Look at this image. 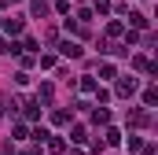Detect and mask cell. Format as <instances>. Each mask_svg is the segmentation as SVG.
I'll use <instances>...</instances> for the list:
<instances>
[{
    "mask_svg": "<svg viewBox=\"0 0 158 155\" xmlns=\"http://www.w3.org/2000/svg\"><path fill=\"white\" fill-rule=\"evenodd\" d=\"M136 92V78H121L118 81V96H132Z\"/></svg>",
    "mask_w": 158,
    "mask_h": 155,
    "instance_id": "1",
    "label": "cell"
},
{
    "mask_svg": "<svg viewBox=\"0 0 158 155\" xmlns=\"http://www.w3.org/2000/svg\"><path fill=\"white\" fill-rule=\"evenodd\" d=\"M59 52H63V55H70V59H77V55H81V48L74 44V41H63V44H59Z\"/></svg>",
    "mask_w": 158,
    "mask_h": 155,
    "instance_id": "2",
    "label": "cell"
},
{
    "mask_svg": "<svg viewBox=\"0 0 158 155\" xmlns=\"http://www.w3.org/2000/svg\"><path fill=\"white\" fill-rule=\"evenodd\" d=\"M0 55H19V44L7 37H0Z\"/></svg>",
    "mask_w": 158,
    "mask_h": 155,
    "instance_id": "3",
    "label": "cell"
},
{
    "mask_svg": "<svg viewBox=\"0 0 158 155\" xmlns=\"http://www.w3.org/2000/svg\"><path fill=\"white\" fill-rule=\"evenodd\" d=\"M37 104H52V85H48V81L37 89Z\"/></svg>",
    "mask_w": 158,
    "mask_h": 155,
    "instance_id": "4",
    "label": "cell"
},
{
    "mask_svg": "<svg viewBox=\"0 0 158 155\" xmlns=\"http://www.w3.org/2000/svg\"><path fill=\"white\" fill-rule=\"evenodd\" d=\"M129 122H132V126H147V122H151V115H147V111H132V115H129Z\"/></svg>",
    "mask_w": 158,
    "mask_h": 155,
    "instance_id": "5",
    "label": "cell"
},
{
    "mask_svg": "<svg viewBox=\"0 0 158 155\" xmlns=\"http://www.w3.org/2000/svg\"><path fill=\"white\" fill-rule=\"evenodd\" d=\"M4 30H7V33H22V19H7Z\"/></svg>",
    "mask_w": 158,
    "mask_h": 155,
    "instance_id": "6",
    "label": "cell"
},
{
    "mask_svg": "<svg viewBox=\"0 0 158 155\" xmlns=\"http://www.w3.org/2000/svg\"><path fill=\"white\" fill-rule=\"evenodd\" d=\"M118 140H121L118 129H107V133H103V144H118Z\"/></svg>",
    "mask_w": 158,
    "mask_h": 155,
    "instance_id": "7",
    "label": "cell"
},
{
    "mask_svg": "<svg viewBox=\"0 0 158 155\" xmlns=\"http://www.w3.org/2000/svg\"><path fill=\"white\" fill-rule=\"evenodd\" d=\"M33 15H37V19H40V15H48V4H44V0H33Z\"/></svg>",
    "mask_w": 158,
    "mask_h": 155,
    "instance_id": "8",
    "label": "cell"
},
{
    "mask_svg": "<svg viewBox=\"0 0 158 155\" xmlns=\"http://www.w3.org/2000/svg\"><path fill=\"white\" fill-rule=\"evenodd\" d=\"M129 22H132V26H147V19H143L140 11H132V15H129Z\"/></svg>",
    "mask_w": 158,
    "mask_h": 155,
    "instance_id": "9",
    "label": "cell"
},
{
    "mask_svg": "<svg viewBox=\"0 0 158 155\" xmlns=\"http://www.w3.org/2000/svg\"><path fill=\"white\" fill-rule=\"evenodd\" d=\"M155 100H158V92H155V89H147V92H143V104H147V107H155Z\"/></svg>",
    "mask_w": 158,
    "mask_h": 155,
    "instance_id": "10",
    "label": "cell"
},
{
    "mask_svg": "<svg viewBox=\"0 0 158 155\" xmlns=\"http://www.w3.org/2000/svg\"><path fill=\"white\" fill-rule=\"evenodd\" d=\"M40 115V107H37V100H33V104H26V118H37Z\"/></svg>",
    "mask_w": 158,
    "mask_h": 155,
    "instance_id": "11",
    "label": "cell"
},
{
    "mask_svg": "<svg viewBox=\"0 0 158 155\" xmlns=\"http://www.w3.org/2000/svg\"><path fill=\"white\" fill-rule=\"evenodd\" d=\"M70 140H74V144H81V140H85V126H74V137H70Z\"/></svg>",
    "mask_w": 158,
    "mask_h": 155,
    "instance_id": "12",
    "label": "cell"
}]
</instances>
